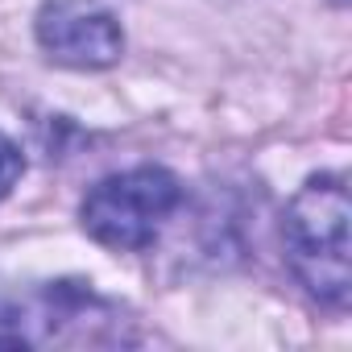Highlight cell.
<instances>
[{
    "mask_svg": "<svg viewBox=\"0 0 352 352\" xmlns=\"http://www.w3.org/2000/svg\"><path fill=\"white\" fill-rule=\"evenodd\" d=\"M179 199H183V187L170 170L137 166L96 183L79 208V220L91 241L120 253H137L153 245V236L162 232L170 212L179 208Z\"/></svg>",
    "mask_w": 352,
    "mask_h": 352,
    "instance_id": "7a4b0ae2",
    "label": "cell"
},
{
    "mask_svg": "<svg viewBox=\"0 0 352 352\" xmlns=\"http://www.w3.org/2000/svg\"><path fill=\"white\" fill-rule=\"evenodd\" d=\"M13 319H30L42 331L34 336V344L46 340H87V344H104L100 331H91V323H104L112 331H120V307L100 298L87 282H46L34 286L21 298H0V323Z\"/></svg>",
    "mask_w": 352,
    "mask_h": 352,
    "instance_id": "3957f363",
    "label": "cell"
},
{
    "mask_svg": "<svg viewBox=\"0 0 352 352\" xmlns=\"http://www.w3.org/2000/svg\"><path fill=\"white\" fill-rule=\"evenodd\" d=\"M348 187L340 174L311 179L286 208V257L311 298L344 311L352 294L348 265Z\"/></svg>",
    "mask_w": 352,
    "mask_h": 352,
    "instance_id": "6da1fadb",
    "label": "cell"
},
{
    "mask_svg": "<svg viewBox=\"0 0 352 352\" xmlns=\"http://www.w3.org/2000/svg\"><path fill=\"white\" fill-rule=\"evenodd\" d=\"M42 50L75 71H104L124 54L120 21L100 0H46L38 13Z\"/></svg>",
    "mask_w": 352,
    "mask_h": 352,
    "instance_id": "277c9868",
    "label": "cell"
},
{
    "mask_svg": "<svg viewBox=\"0 0 352 352\" xmlns=\"http://www.w3.org/2000/svg\"><path fill=\"white\" fill-rule=\"evenodd\" d=\"M21 174H25V157H21V149L0 133V199H5L17 183H21Z\"/></svg>",
    "mask_w": 352,
    "mask_h": 352,
    "instance_id": "5b68a950",
    "label": "cell"
}]
</instances>
